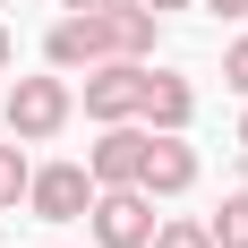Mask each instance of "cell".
Here are the masks:
<instances>
[{
    "label": "cell",
    "mask_w": 248,
    "mask_h": 248,
    "mask_svg": "<svg viewBox=\"0 0 248 248\" xmlns=\"http://www.w3.org/2000/svg\"><path fill=\"white\" fill-rule=\"evenodd\" d=\"M51 69H94V60H111V34H103V9H69V17L43 34Z\"/></svg>",
    "instance_id": "obj_6"
},
{
    "label": "cell",
    "mask_w": 248,
    "mask_h": 248,
    "mask_svg": "<svg viewBox=\"0 0 248 248\" xmlns=\"http://www.w3.org/2000/svg\"><path fill=\"white\" fill-rule=\"evenodd\" d=\"M137 163H146V128H137V120H103V146L86 154L94 188H128V180H137Z\"/></svg>",
    "instance_id": "obj_7"
},
{
    "label": "cell",
    "mask_w": 248,
    "mask_h": 248,
    "mask_svg": "<svg viewBox=\"0 0 248 248\" xmlns=\"http://www.w3.org/2000/svg\"><path fill=\"white\" fill-rule=\"evenodd\" d=\"M146 248H214V231H205V223H154Z\"/></svg>",
    "instance_id": "obj_12"
},
{
    "label": "cell",
    "mask_w": 248,
    "mask_h": 248,
    "mask_svg": "<svg viewBox=\"0 0 248 248\" xmlns=\"http://www.w3.org/2000/svg\"><path fill=\"white\" fill-rule=\"evenodd\" d=\"M26 180H34V163H26V154L9 146V137H0V214H9V205L26 197Z\"/></svg>",
    "instance_id": "obj_11"
},
{
    "label": "cell",
    "mask_w": 248,
    "mask_h": 248,
    "mask_svg": "<svg viewBox=\"0 0 248 248\" xmlns=\"http://www.w3.org/2000/svg\"><path fill=\"white\" fill-rule=\"evenodd\" d=\"M137 103H146V60H94L86 69V111L94 120H137Z\"/></svg>",
    "instance_id": "obj_5"
},
{
    "label": "cell",
    "mask_w": 248,
    "mask_h": 248,
    "mask_svg": "<svg viewBox=\"0 0 248 248\" xmlns=\"http://www.w3.org/2000/svg\"><path fill=\"white\" fill-rule=\"evenodd\" d=\"M146 9H188V0H146Z\"/></svg>",
    "instance_id": "obj_17"
},
{
    "label": "cell",
    "mask_w": 248,
    "mask_h": 248,
    "mask_svg": "<svg viewBox=\"0 0 248 248\" xmlns=\"http://www.w3.org/2000/svg\"><path fill=\"white\" fill-rule=\"evenodd\" d=\"M154 26H163V9H146V0H103V34H111L120 60H146V51H154Z\"/></svg>",
    "instance_id": "obj_9"
},
{
    "label": "cell",
    "mask_w": 248,
    "mask_h": 248,
    "mask_svg": "<svg viewBox=\"0 0 248 248\" xmlns=\"http://www.w3.org/2000/svg\"><path fill=\"white\" fill-rule=\"evenodd\" d=\"M9 60H17V43H9V26H0V69H9Z\"/></svg>",
    "instance_id": "obj_15"
},
{
    "label": "cell",
    "mask_w": 248,
    "mask_h": 248,
    "mask_svg": "<svg viewBox=\"0 0 248 248\" xmlns=\"http://www.w3.org/2000/svg\"><path fill=\"white\" fill-rule=\"evenodd\" d=\"M0 137H9V111H0Z\"/></svg>",
    "instance_id": "obj_19"
},
{
    "label": "cell",
    "mask_w": 248,
    "mask_h": 248,
    "mask_svg": "<svg viewBox=\"0 0 248 248\" xmlns=\"http://www.w3.org/2000/svg\"><path fill=\"white\" fill-rule=\"evenodd\" d=\"M223 86H231V94H248V34H240V43H223Z\"/></svg>",
    "instance_id": "obj_13"
},
{
    "label": "cell",
    "mask_w": 248,
    "mask_h": 248,
    "mask_svg": "<svg viewBox=\"0 0 248 248\" xmlns=\"http://www.w3.org/2000/svg\"><path fill=\"white\" fill-rule=\"evenodd\" d=\"M205 231H214V248H248V188H231V197H223V214H214Z\"/></svg>",
    "instance_id": "obj_10"
},
{
    "label": "cell",
    "mask_w": 248,
    "mask_h": 248,
    "mask_svg": "<svg viewBox=\"0 0 248 248\" xmlns=\"http://www.w3.org/2000/svg\"><path fill=\"white\" fill-rule=\"evenodd\" d=\"M240 154H248V111H240Z\"/></svg>",
    "instance_id": "obj_18"
},
{
    "label": "cell",
    "mask_w": 248,
    "mask_h": 248,
    "mask_svg": "<svg viewBox=\"0 0 248 248\" xmlns=\"http://www.w3.org/2000/svg\"><path fill=\"white\" fill-rule=\"evenodd\" d=\"M137 188H146V197H188V188H197V146H188L180 128H146Z\"/></svg>",
    "instance_id": "obj_4"
},
{
    "label": "cell",
    "mask_w": 248,
    "mask_h": 248,
    "mask_svg": "<svg viewBox=\"0 0 248 248\" xmlns=\"http://www.w3.org/2000/svg\"><path fill=\"white\" fill-rule=\"evenodd\" d=\"M94 248H146L154 240V197L128 180V188H94Z\"/></svg>",
    "instance_id": "obj_2"
},
{
    "label": "cell",
    "mask_w": 248,
    "mask_h": 248,
    "mask_svg": "<svg viewBox=\"0 0 248 248\" xmlns=\"http://www.w3.org/2000/svg\"><path fill=\"white\" fill-rule=\"evenodd\" d=\"M137 120L146 128H188L197 120V86L180 69H146V103H137Z\"/></svg>",
    "instance_id": "obj_8"
},
{
    "label": "cell",
    "mask_w": 248,
    "mask_h": 248,
    "mask_svg": "<svg viewBox=\"0 0 248 248\" xmlns=\"http://www.w3.org/2000/svg\"><path fill=\"white\" fill-rule=\"evenodd\" d=\"M94 205V171L86 163H43V171L26 180V214L34 223H77Z\"/></svg>",
    "instance_id": "obj_3"
},
{
    "label": "cell",
    "mask_w": 248,
    "mask_h": 248,
    "mask_svg": "<svg viewBox=\"0 0 248 248\" xmlns=\"http://www.w3.org/2000/svg\"><path fill=\"white\" fill-rule=\"evenodd\" d=\"M0 111H9V137H17V146H51V137L69 128V111H77L69 69L60 77H17V86L0 94Z\"/></svg>",
    "instance_id": "obj_1"
},
{
    "label": "cell",
    "mask_w": 248,
    "mask_h": 248,
    "mask_svg": "<svg viewBox=\"0 0 248 248\" xmlns=\"http://www.w3.org/2000/svg\"><path fill=\"white\" fill-rule=\"evenodd\" d=\"M205 9H214V17H248V0H205Z\"/></svg>",
    "instance_id": "obj_14"
},
{
    "label": "cell",
    "mask_w": 248,
    "mask_h": 248,
    "mask_svg": "<svg viewBox=\"0 0 248 248\" xmlns=\"http://www.w3.org/2000/svg\"><path fill=\"white\" fill-rule=\"evenodd\" d=\"M60 9H103V0H60Z\"/></svg>",
    "instance_id": "obj_16"
}]
</instances>
